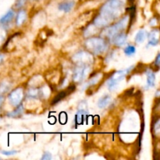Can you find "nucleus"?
Masks as SVG:
<instances>
[{
    "label": "nucleus",
    "mask_w": 160,
    "mask_h": 160,
    "mask_svg": "<svg viewBox=\"0 0 160 160\" xmlns=\"http://www.w3.org/2000/svg\"><path fill=\"white\" fill-rule=\"evenodd\" d=\"M159 59H160V55L158 54L157 57H156V61H155V64H156V67H159Z\"/></svg>",
    "instance_id": "25"
},
{
    "label": "nucleus",
    "mask_w": 160,
    "mask_h": 160,
    "mask_svg": "<svg viewBox=\"0 0 160 160\" xmlns=\"http://www.w3.org/2000/svg\"><path fill=\"white\" fill-rule=\"evenodd\" d=\"M13 16H14V12L10 9V10L8 11L4 16L0 18V23L2 24H6V23H8L9 22H10L12 20V19L13 18Z\"/></svg>",
    "instance_id": "13"
},
{
    "label": "nucleus",
    "mask_w": 160,
    "mask_h": 160,
    "mask_svg": "<svg viewBox=\"0 0 160 160\" xmlns=\"http://www.w3.org/2000/svg\"><path fill=\"white\" fill-rule=\"evenodd\" d=\"M27 18V14L24 10H20V12L17 13V18H16V24L17 26H20L23 24V22L25 21Z\"/></svg>",
    "instance_id": "15"
},
{
    "label": "nucleus",
    "mask_w": 160,
    "mask_h": 160,
    "mask_svg": "<svg viewBox=\"0 0 160 160\" xmlns=\"http://www.w3.org/2000/svg\"><path fill=\"white\" fill-rule=\"evenodd\" d=\"M40 95V91L38 90V89H31L30 91H28V95L30 97H32V98H35L38 97Z\"/></svg>",
    "instance_id": "20"
},
{
    "label": "nucleus",
    "mask_w": 160,
    "mask_h": 160,
    "mask_svg": "<svg viewBox=\"0 0 160 160\" xmlns=\"http://www.w3.org/2000/svg\"><path fill=\"white\" fill-rule=\"evenodd\" d=\"M159 29H154L149 33L148 34V38H149V42H148V45H158L159 42Z\"/></svg>",
    "instance_id": "8"
},
{
    "label": "nucleus",
    "mask_w": 160,
    "mask_h": 160,
    "mask_svg": "<svg viewBox=\"0 0 160 160\" xmlns=\"http://www.w3.org/2000/svg\"><path fill=\"white\" fill-rule=\"evenodd\" d=\"M88 71L89 68L88 67H87L86 65L78 67V68L74 70V73H73V81H77V82H81V81H82L83 80H84V78L86 77V75H87L88 72Z\"/></svg>",
    "instance_id": "7"
},
{
    "label": "nucleus",
    "mask_w": 160,
    "mask_h": 160,
    "mask_svg": "<svg viewBox=\"0 0 160 160\" xmlns=\"http://www.w3.org/2000/svg\"><path fill=\"white\" fill-rule=\"evenodd\" d=\"M73 59L74 62H78V63L86 65V64L92 62L93 58L90 53L86 52H80L73 56Z\"/></svg>",
    "instance_id": "6"
},
{
    "label": "nucleus",
    "mask_w": 160,
    "mask_h": 160,
    "mask_svg": "<svg viewBox=\"0 0 160 160\" xmlns=\"http://www.w3.org/2000/svg\"><path fill=\"white\" fill-rule=\"evenodd\" d=\"M52 159V155L49 152H45L43 154V156L42 157V160H50Z\"/></svg>",
    "instance_id": "23"
},
{
    "label": "nucleus",
    "mask_w": 160,
    "mask_h": 160,
    "mask_svg": "<svg viewBox=\"0 0 160 160\" xmlns=\"http://www.w3.org/2000/svg\"><path fill=\"white\" fill-rule=\"evenodd\" d=\"M159 120L158 119L154 123V133L156 134V135H158L159 134Z\"/></svg>",
    "instance_id": "21"
},
{
    "label": "nucleus",
    "mask_w": 160,
    "mask_h": 160,
    "mask_svg": "<svg viewBox=\"0 0 160 160\" xmlns=\"http://www.w3.org/2000/svg\"><path fill=\"white\" fill-rule=\"evenodd\" d=\"M74 6V2L70 1V2H67L61 3L59 5V9L61 11H63V12H68L73 9V7Z\"/></svg>",
    "instance_id": "12"
},
{
    "label": "nucleus",
    "mask_w": 160,
    "mask_h": 160,
    "mask_svg": "<svg viewBox=\"0 0 160 160\" xmlns=\"http://www.w3.org/2000/svg\"><path fill=\"white\" fill-rule=\"evenodd\" d=\"M75 88H76V87H75L74 84H71V85L69 86L68 88H67V93H68V94L71 93V92H73V91L75 90Z\"/></svg>",
    "instance_id": "24"
},
{
    "label": "nucleus",
    "mask_w": 160,
    "mask_h": 160,
    "mask_svg": "<svg viewBox=\"0 0 160 160\" xmlns=\"http://www.w3.org/2000/svg\"><path fill=\"white\" fill-rule=\"evenodd\" d=\"M125 0H108L100 9V14L95 18L94 24L103 28L121 14Z\"/></svg>",
    "instance_id": "1"
},
{
    "label": "nucleus",
    "mask_w": 160,
    "mask_h": 160,
    "mask_svg": "<svg viewBox=\"0 0 160 160\" xmlns=\"http://www.w3.org/2000/svg\"><path fill=\"white\" fill-rule=\"evenodd\" d=\"M2 60H3V56L2 55H0V63L2 62Z\"/></svg>",
    "instance_id": "28"
},
{
    "label": "nucleus",
    "mask_w": 160,
    "mask_h": 160,
    "mask_svg": "<svg viewBox=\"0 0 160 160\" xmlns=\"http://www.w3.org/2000/svg\"><path fill=\"white\" fill-rule=\"evenodd\" d=\"M86 48L94 54H101L107 49V44L101 38H91L84 43Z\"/></svg>",
    "instance_id": "2"
},
{
    "label": "nucleus",
    "mask_w": 160,
    "mask_h": 160,
    "mask_svg": "<svg viewBox=\"0 0 160 160\" xmlns=\"http://www.w3.org/2000/svg\"><path fill=\"white\" fill-rule=\"evenodd\" d=\"M67 95H68V93H67V91L61 92L60 93H59L58 95H56V97L53 98V100L52 101V105H55V104H56V103L59 102H60L61 100H62L63 98H65Z\"/></svg>",
    "instance_id": "16"
},
{
    "label": "nucleus",
    "mask_w": 160,
    "mask_h": 160,
    "mask_svg": "<svg viewBox=\"0 0 160 160\" xmlns=\"http://www.w3.org/2000/svg\"><path fill=\"white\" fill-rule=\"evenodd\" d=\"M23 98V90L21 88H18L11 92L9 95V100L11 104L14 106H18Z\"/></svg>",
    "instance_id": "5"
},
{
    "label": "nucleus",
    "mask_w": 160,
    "mask_h": 160,
    "mask_svg": "<svg viewBox=\"0 0 160 160\" xmlns=\"http://www.w3.org/2000/svg\"><path fill=\"white\" fill-rule=\"evenodd\" d=\"M111 102V96L109 95H106L105 96L102 97L98 102V106L101 109L106 108Z\"/></svg>",
    "instance_id": "11"
},
{
    "label": "nucleus",
    "mask_w": 160,
    "mask_h": 160,
    "mask_svg": "<svg viewBox=\"0 0 160 160\" xmlns=\"http://www.w3.org/2000/svg\"><path fill=\"white\" fill-rule=\"evenodd\" d=\"M156 23H157V20H156V18L152 19V20L150 21V25H152V26H154V25H156Z\"/></svg>",
    "instance_id": "26"
},
{
    "label": "nucleus",
    "mask_w": 160,
    "mask_h": 160,
    "mask_svg": "<svg viewBox=\"0 0 160 160\" xmlns=\"http://www.w3.org/2000/svg\"><path fill=\"white\" fill-rule=\"evenodd\" d=\"M23 112V106H20L19 105L18 108H17L16 110L12 111V112H9L8 113V117H19L20 115H21V113Z\"/></svg>",
    "instance_id": "17"
},
{
    "label": "nucleus",
    "mask_w": 160,
    "mask_h": 160,
    "mask_svg": "<svg viewBox=\"0 0 160 160\" xmlns=\"http://www.w3.org/2000/svg\"><path fill=\"white\" fill-rule=\"evenodd\" d=\"M146 37H147L146 31H145V30H143V29L138 31V32L136 34V36H135L136 43H138V44L143 43V42H145Z\"/></svg>",
    "instance_id": "14"
},
{
    "label": "nucleus",
    "mask_w": 160,
    "mask_h": 160,
    "mask_svg": "<svg viewBox=\"0 0 160 160\" xmlns=\"http://www.w3.org/2000/svg\"><path fill=\"white\" fill-rule=\"evenodd\" d=\"M147 74V88L154 87L155 81H156V75L152 70H148L146 72Z\"/></svg>",
    "instance_id": "10"
},
{
    "label": "nucleus",
    "mask_w": 160,
    "mask_h": 160,
    "mask_svg": "<svg viewBox=\"0 0 160 160\" xmlns=\"http://www.w3.org/2000/svg\"><path fill=\"white\" fill-rule=\"evenodd\" d=\"M26 1L27 0H18V1H17V4H18L19 6H21L24 4Z\"/></svg>",
    "instance_id": "27"
},
{
    "label": "nucleus",
    "mask_w": 160,
    "mask_h": 160,
    "mask_svg": "<svg viewBox=\"0 0 160 160\" xmlns=\"http://www.w3.org/2000/svg\"><path fill=\"white\" fill-rule=\"evenodd\" d=\"M133 68H134V66H131L129 68L125 69V70H119V71L114 73L112 75V77L107 81V85L109 90H113L116 88V86L119 84V82H120L126 77V75L128 74L131 71V70Z\"/></svg>",
    "instance_id": "3"
},
{
    "label": "nucleus",
    "mask_w": 160,
    "mask_h": 160,
    "mask_svg": "<svg viewBox=\"0 0 160 160\" xmlns=\"http://www.w3.org/2000/svg\"><path fill=\"white\" fill-rule=\"evenodd\" d=\"M136 52V48L134 46V45H128L124 49V53L127 55V56H133L134 53Z\"/></svg>",
    "instance_id": "18"
},
{
    "label": "nucleus",
    "mask_w": 160,
    "mask_h": 160,
    "mask_svg": "<svg viewBox=\"0 0 160 160\" xmlns=\"http://www.w3.org/2000/svg\"><path fill=\"white\" fill-rule=\"evenodd\" d=\"M127 38H128V36L125 33L120 32L119 34H117V35H115L113 37V42L117 46L121 47L123 45H124L127 42Z\"/></svg>",
    "instance_id": "9"
},
{
    "label": "nucleus",
    "mask_w": 160,
    "mask_h": 160,
    "mask_svg": "<svg viewBox=\"0 0 160 160\" xmlns=\"http://www.w3.org/2000/svg\"><path fill=\"white\" fill-rule=\"evenodd\" d=\"M2 102H3V98H2V97H0V106H1Z\"/></svg>",
    "instance_id": "29"
},
{
    "label": "nucleus",
    "mask_w": 160,
    "mask_h": 160,
    "mask_svg": "<svg viewBox=\"0 0 160 160\" xmlns=\"http://www.w3.org/2000/svg\"><path fill=\"white\" fill-rule=\"evenodd\" d=\"M101 77H102V74H100L99 73V74H97L96 76L92 78L87 84V87H89V86H93L95 85V84H96L98 82V81L101 79Z\"/></svg>",
    "instance_id": "19"
},
{
    "label": "nucleus",
    "mask_w": 160,
    "mask_h": 160,
    "mask_svg": "<svg viewBox=\"0 0 160 160\" xmlns=\"http://www.w3.org/2000/svg\"><path fill=\"white\" fill-rule=\"evenodd\" d=\"M128 20H129V17H125L123 19L120 20L119 22H117V23L113 24L112 26H111L110 28H109L108 29H106L105 31V34L109 38H113V37L115 35H117V34H119L120 32H121L122 30L124 29L127 27L128 23Z\"/></svg>",
    "instance_id": "4"
},
{
    "label": "nucleus",
    "mask_w": 160,
    "mask_h": 160,
    "mask_svg": "<svg viewBox=\"0 0 160 160\" xmlns=\"http://www.w3.org/2000/svg\"><path fill=\"white\" fill-rule=\"evenodd\" d=\"M1 153L5 155V156H13V155L17 154V151H15V150H12V151H5V150H2V151H1Z\"/></svg>",
    "instance_id": "22"
}]
</instances>
